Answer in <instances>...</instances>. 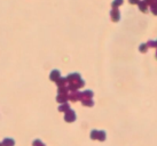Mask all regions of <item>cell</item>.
Instances as JSON below:
<instances>
[{"label": "cell", "instance_id": "cell-3", "mask_svg": "<svg viewBox=\"0 0 157 146\" xmlns=\"http://www.w3.org/2000/svg\"><path fill=\"white\" fill-rule=\"evenodd\" d=\"M56 77H59V72H53V74H51V79H53V80H55L56 79Z\"/></svg>", "mask_w": 157, "mask_h": 146}, {"label": "cell", "instance_id": "cell-2", "mask_svg": "<svg viewBox=\"0 0 157 146\" xmlns=\"http://www.w3.org/2000/svg\"><path fill=\"white\" fill-rule=\"evenodd\" d=\"M75 113L72 111H70L68 114L66 115V120L67 121H74L75 120V115H74Z\"/></svg>", "mask_w": 157, "mask_h": 146}, {"label": "cell", "instance_id": "cell-4", "mask_svg": "<svg viewBox=\"0 0 157 146\" xmlns=\"http://www.w3.org/2000/svg\"><path fill=\"white\" fill-rule=\"evenodd\" d=\"M0 146H4V145H2V143H0Z\"/></svg>", "mask_w": 157, "mask_h": 146}, {"label": "cell", "instance_id": "cell-1", "mask_svg": "<svg viewBox=\"0 0 157 146\" xmlns=\"http://www.w3.org/2000/svg\"><path fill=\"white\" fill-rule=\"evenodd\" d=\"M14 144H15V142L12 138H5L2 141V145L4 146H14Z\"/></svg>", "mask_w": 157, "mask_h": 146}]
</instances>
